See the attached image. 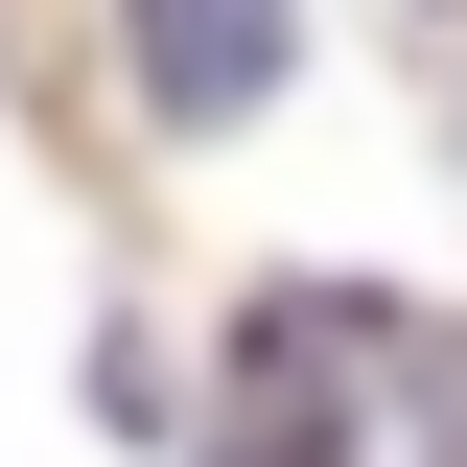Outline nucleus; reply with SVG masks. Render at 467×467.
I'll return each mask as SVG.
<instances>
[{"label":"nucleus","mask_w":467,"mask_h":467,"mask_svg":"<svg viewBox=\"0 0 467 467\" xmlns=\"http://www.w3.org/2000/svg\"><path fill=\"white\" fill-rule=\"evenodd\" d=\"M117 47H140V117L164 140H234L304 70V0H117Z\"/></svg>","instance_id":"f257e3e1"}]
</instances>
